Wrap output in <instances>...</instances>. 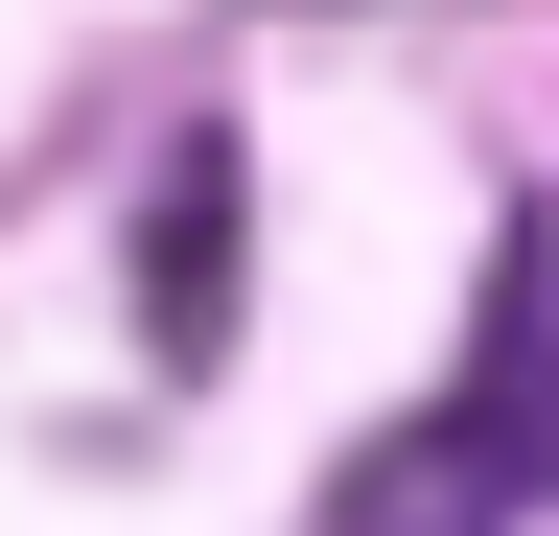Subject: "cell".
<instances>
[{
    "mask_svg": "<svg viewBox=\"0 0 559 536\" xmlns=\"http://www.w3.org/2000/svg\"><path fill=\"white\" fill-rule=\"evenodd\" d=\"M140 326L234 350V141H164V187H140Z\"/></svg>",
    "mask_w": 559,
    "mask_h": 536,
    "instance_id": "1",
    "label": "cell"
}]
</instances>
